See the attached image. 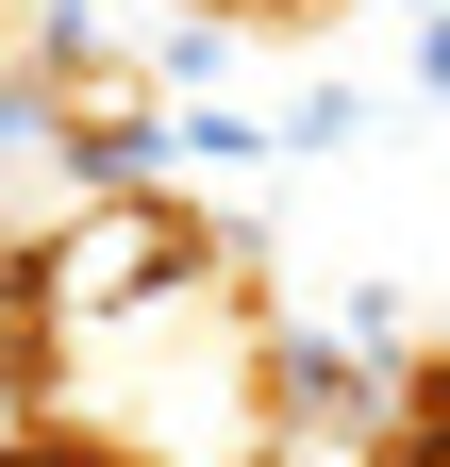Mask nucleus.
I'll use <instances>...</instances> for the list:
<instances>
[{
	"label": "nucleus",
	"mask_w": 450,
	"mask_h": 467,
	"mask_svg": "<svg viewBox=\"0 0 450 467\" xmlns=\"http://www.w3.org/2000/svg\"><path fill=\"white\" fill-rule=\"evenodd\" d=\"M0 467H118V451H84V434H67V451H0Z\"/></svg>",
	"instance_id": "f257e3e1"
}]
</instances>
